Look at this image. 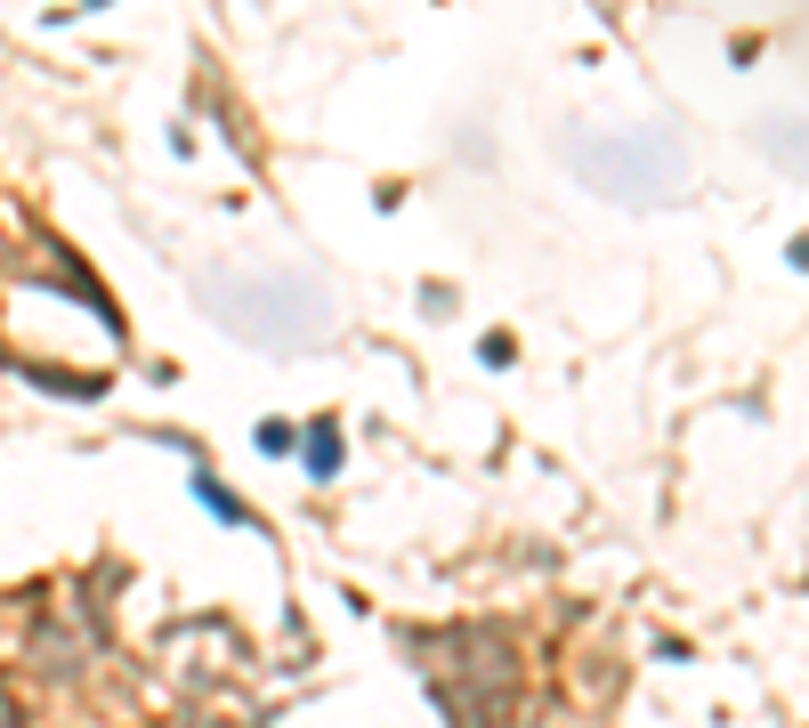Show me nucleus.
<instances>
[{"label": "nucleus", "mask_w": 809, "mask_h": 728, "mask_svg": "<svg viewBox=\"0 0 809 728\" xmlns=\"http://www.w3.org/2000/svg\"><path fill=\"white\" fill-rule=\"evenodd\" d=\"M308 470H316V477L340 470V437H332V429H308Z\"/></svg>", "instance_id": "1"}]
</instances>
